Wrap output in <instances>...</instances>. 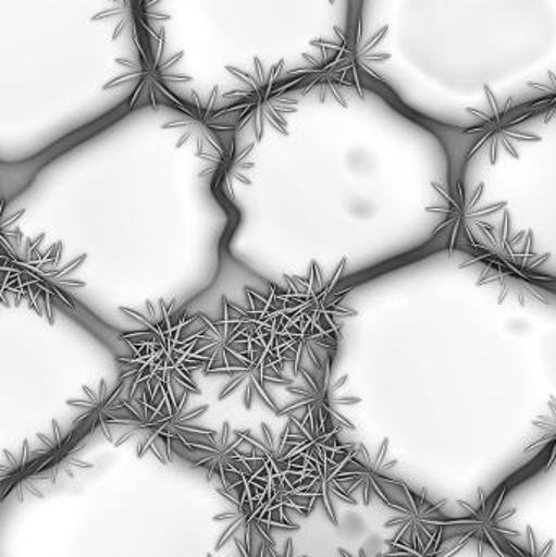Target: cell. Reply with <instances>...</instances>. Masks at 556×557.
Wrapping results in <instances>:
<instances>
[{
    "label": "cell",
    "instance_id": "6da1fadb",
    "mask_svg": "<svg viewBox=\"0 0 556 557\" xmlns=\"http://www.w3.org/2000/svg\"><path fill=\"white\" fill-rule=\"evenodd\" d=\"M371 389L405 419L524 416L556 445V290L446 244L372 276Z\"/></svg>",
    "mask_w": 556,
    "mask_h": 557
},
{
    "label": "cell",
    "instance_id": "7a4b0ae2",
    "mask_svg": "<svg viewBox=\"0 0 556 557\" xmlns=\"http://www.w3.org/2000/svg\"><path fill=\"white\" fill-rule=\"evenodd\" d=\"M528 110L554 136L524 114L479 134L457 175L454 244L556 290V101Z\"/></svg>",
    "mask_w": 556,
    "mask_h": 557
},
{
    "label": "cell",
    "instance_id": "3957f363",
    "mask_svg": "<svg viewBox=\"0 0 556 557\" xmlns=\"http://www.w3.org/2000/svg\"><path fill=\"white\" fill-rule=\"evenodd\" d=\"M183 52H169L165 38L150 45L136 46L131 55L114 59L118 72L103 85L104 91L131 88V104H178L180 98L172 94L170 85L191 82V77L178 72Z\"/></svg>",
    "mask_w": 556,
    "mask_h": 557
},
{
    "label": "cell",
    "instance_id": "277c9868",
    "mask_svg": "<svg viewBox=\"0 0 556 557\" xmlns=\"http://www.w3.org/2000/svg\"><path fill=\"white\" fill-rule=\"evenodd\" d=\"M512 484H516L515 478H509L492 493L480 491L475 503H459L462 516L447 523L453 535L446 539V543L454 556H459L464 549H472L479 557L489 552L502 556L509 540L521 539V533L511 527L516 510L505 506Z\"/></svg>",
    "mask_w": 556,
    "mask_h": 557
},
{
    "label": "cell",
    "instance_id": "5b68a950",
    "mask_svg": "<svg viewBox=\"0 0 556 557\" xmlns=\"http://www.w3.org/2000/svg\"><path fill=\"white\" fill-rule=\"evenodd\" d=\"M225 69L238 82V87L225 94V98L231 100L225 111L234 114L235 121H240V124L254 123L257 133L263 131L267 123L284 131V116L297 110L296 101L284 97L287 91L284 84L286 75L283 77L284 61L267 67L260 59L255 58L250 71L234 65Z\"/></svg>",
    "mask_w": 556,
    "mask_h": 557
},
{
    "label": "cell",
    "instance_id": "8992f818",
    "mask_svg": "<svg viewBox=\"0 0 556 557\" xmlns=\"http://www.w3.org/2000/svg\"><path fill=\"white\" fill-rule=\"evenodd\" d=\"M397 467L398 458L392 455L387 441L379 442L375 447L359 442L351 445L348 460L343 467V483H346L349 496L359 494L365 506H369L374 497L388 503V487L398 483L394 478Z\"/></svg>",
    "mask_w": 556,
    "mask_h": 557
},
{
    "label": "cell",
    "instance_id": "52a82bcc",
    "mask_svg": "<svg viewBox=\"0 0 556 557\" xmlns=\"http://www.w3.org/2000/svg\"><path fill=\"white\" fill-rule=\"evenodd\" d=\"M162 0H104V5L91 16L103 26L111 41L127 38L134 46L150 45L163 38V23L169 15L159 9Z\"/></svg>",
    "mask_w": 556,
    "mask_h": 557
},
{
    "label": "cell",
    "instance_id": "ba28073f",
    "mask_svg": "<svg viewBox=\"0 0 556 557\" xmlns=\"http://www.w3.org/2000/svg\"><path fill=\"white\" fill-rule=\"evenodd\" d=\"M397 484L401 487V499L388 500L392 516L384 523V529L394 532L395 539L405 540V542L424 540L447 529L449 520L441 510L444 503H431L424 494H417L410 490L408 484L401 481Z\"/></svg>",
    "mask_w": 556,
    "mask_h": 557
},
{
    "label": "cell",
    "instance_id": "9c48e42d",
    "mask_svg": "<svg viewBox=\"0 0 556 557\" xmlns=\"http://www.w3.org/2000/svg\"><path fill=\"white\" fill-rule=\"evenodd\" d=\"M312 42L322 46L329 52L343 85L355 87L362 97L366 78L374 77V72L369 67L371 46L362 45L361 18H356L346 29L335 26L333 36L319 38Z\"/></svg>",
    "mask_w": 556,
    "mask_h": 557
},
{
    "label": "cell",
    "instance_id": "30bf717a",
    "mask_svg": "<svg viewBox=\"0 0 556 557\" xmlns=\"http://www.w3.org/2000/svg\"><path fill=\"white\" fill-rule=\"evenodd\" d=\"M219 100L218 87L209 91L208 97L202 98L201 95L193 91L191 100L180 101L175 104V120L170 121L163 126L165 131H172L178 136L180 144H198L202 146L205 143H215V131L222 127H228V116L234 114L224 110H218L215 103Z\"/></svg>",
    "mask_w": 556,
    "mask_h": 557
},
{
    "label": "cell",
    "instance_id": "8fae6325",
    "mask_svg": "<svg viewBox=\"0 0 556 557\" xmlns=\"http://www.w3.org/2000/svg\"><path fill=\"white\" fill-rule=\"evenodd\" d=\"M312 52H304L302 65L287 72L284 84L287 88H299L302 94H316L322 101L335 100L346 107L342 94L343 82L333 67L329 52L322 46L313 45Z\"/></svg>",
    "mask_w": 556,
    "mask_h": 557
},
{
    "label": "cell",
    "instance_id": "7c38bea8",
    "mask_svg": "<svg viewBox=\"0 0 556 557\" xmlns=\"http://www.w3.org/2000/svg\"><path fill=\"white\" fill-rule=\"evenodd\" d=\"M242 435L228 424L221 431H208L206 434L191 438L186 445L189 460L196 467L209 471L212 476L227 481L228 473L235 461L240 458Z\"/></svg>",
    "mask_w": 556,
    "mask_h": 557
},
{
    "label": "cell",
    "instance_id": "4fadbf2b",
    "mask_svg": "<svg viewBox=\"0 0 556 557\" xmlns=\"http://www.w3.org/2000/svg\"><path fill=\"white\" fill-rule=\"evenodd\" d=\"M228 373H232V388H247V395L260 393L268 403L267 393H264V382H283V376L276 372L273 366L267 362L263 357H248L242 354H235L234 359L225 366Z\"/></svg>",
    "mask_w": 556,
    "mask_h": 557
},
{
    "label": "cell",
    "instance_id": "5bb4252c",
    "mask_svg": "<svg viewBox=\"0 0 556 557\" xmlns=\"http://www.w3.org/2000/svg\"><path fill=\"white\" fill-rule=\"evenodd\" d=\"M237 323L234 318L228 321H214L205 330V341L199 346L198 352L209 360V373H215L222 367L227 366L235 357L234 337L237 333Z\"/></svg>",
    "mask_w": 556,
    "mask_h": 557
},
{
    "label": "cell",
    "instance_id": "9a60e30c",
    "mask_svg": "<svg viewBox=\"0 0 556 557\" xmlns=\"http://www.w3.org/2000/svg\"><path fill=\"white\" fill-rule=\"evenodd\" d=\"M446 530L434 533L424 540L405 542L400 539L387 540L388 553L385 557H457L446 543Z\"/></svg>",
    "mask_w": 556,
    "mask_h": 557
},
{
    "label": "cell",
    "instance_id": "2e32d148",
    "mask_svg": "<svg viewBox=\"0 0 556 557\" xmlns=\"http://www.w3.org/2000/svg\"><path fill=\"white\" fill-rule=\"evenodd\" d=\"M499 557H556L555 543L552 540L541 542L534 529L528 527L524 545H518L515 540H509L505 553Z\"/></svg>",
    "mask_w": 556,
    "mask_h": 557
},
{
    "label": "cell",
    "instance_id": "e0dca14e",
    "mask_svg": "<svg viewBox=\"0 0 556 557\" xmlns=\"http://www.w3.org/2000/svg\"><path fill=\"white\" fill-rule=\"evenodd\" d=\"M339 555H342L343 557H371V556L366 555L365 549H361V552H359L358 556H353L351 553L345 552V549H339ZM374 557H382V556H374Z\"/></svg>",
    "mask_w": 556,
    "mask_h": 557
},
{
    "label": "cell",
    "instance_id": "ac0fdd59",
    "mask_svg": "<svg viewBox=\"0 0 556 557\" xmlns=\"http://www.w3.org/2000/svg\"><path fill=\"white\" fill-rule=\"evenodd\" d=\"M330 2H335V0H330Z\"/></svg>",
    "mask_w": 556,
    "mask_h": 557
}]
</instances>
